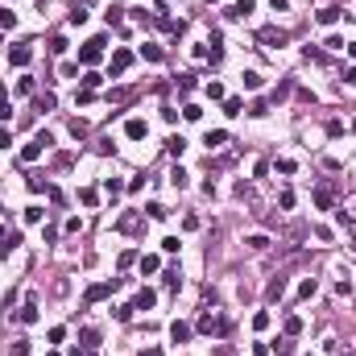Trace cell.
<instances>
[{
	"mask_svg": "<svg viewBox=\"0 0 356 356\" xmlns=\"http://www.w3.org/2000/svg\"><path fill=\"white\" fill-rule=\"evenodd\" d=\"M50 145H54V141H50V133H38L34 141H29V145L21 149V161H38V157H42V153H46Z\"/></svg>",
	"mask_w": 356,
	"mask_h": 356,
	"instance_id": "1",
	"label": "cell"
},
{
	"mask_svg": "<svg viewBox=\"0 0 356 356\" xmlns=\"http://www.w3.org/2000/svg\"><path fill=\"white\" fill-rule=\"evenodd\" d=\"M100 58H104V38H91V42L79 50V62H83V67H95Z\"/></svg>",
	"mask_w": 356,
	"mask_h": 356,
	"instance_id": "2",
	"label": "cell"
},
{
	"mask_svg": "<svg viewBox=\"0 0 356 356\" xmlns=\"http://www.w3.org/2000/svg\"><path fill=\"white\" fill-rule=\"evenodd\" d=\"M120 286V278H112V282H95V286H87V303H100V298H108L112 290Z\"/></svg>",
	"mask_w": 356,
	"mask_h": 356,
	"instance_id": "3",
	"label": "cell"
},
{
	"mask_svg": "<svg viewBox=\"0 0 356 356\" xmlns=\"http://www.w3.org/2000/svg\"><path fill=\"white\" fill-rule=\"evenodd\" d=\"M199 332H207V336H224V332H228V323H224L220 315H211V311H207V315L199 319Z\"/></svg>",
	"mask_w": 356,
	"mask_h": 356,
	"instance_id": "4",
	"label": "cell"
},
{
	"mask_svg": "<svg viewBox=\"0 0 356 356\" xmlns=\"http://www.w3.org/2000/svg\"><path fill=\"white\" fill-rule=\"evenodd\" d=\"M128 67H133V50H116L112 54V75H124Z\"/></svg>",
	"mask_w": 356,
	"mask_h": 356,
	"instance_id": "5",
	"label": "cell"
},
{
	"mask_svg": "<svg viewBox=\"0 0 356 356\" xmlns=\"http://www.w3.org/2000/svg\"><path fill=\"white\" fill-rule=\"evenodd\" d=\"M29 58H34L29 46H13V50H9V62H13V67H29Z\"/></svg>",
	"mask_w": 356,
	"mask_h": 356,
	"instance_id": "6",
	"label": "cell"
},
{
	"mask_svg": "<svg viewBox=\"0 0 356 356\" xmlns=\"http://www.w3.org/2000/svg\"><path fill=\"white\" fill-rule=\"evenodd\" d=\"M124 133H128V141H141V137H145V133H149V124H145V120H137V116H133V120H128V124H124Z\"/></svg>",
	"mask_w": 356,
	"mask_h": 356,
	"instance_id": "7",
	"label": "cell"
},
{
	"mask_svg": "<svg viewBox=\"0 0 356 356\" xmlns=\"http://www.w3.org/2000/svg\"><path fill=\"white\" fill-rule=\"evenodd\" d=\"M257 42H261V46H282L286 34H282V29H261V34H257Z\"/></svg>",
	"mask_w": 356,
	"mask_h": 356,
	"instance_id": "8",
	"label": "cell"
},
{
	"mask_svg": "<svg viewBox=\"0 0 356 356\" xmlns=\"http://www.w3.org/2000/svg\"><path fill=\"white\" fill-rule=\"evenodd\" d=\"M282 294H286V278H273V282L265 286V298H269V303H278Z\"/></svg>",
	"mask_w": 356,
	"mask_h": 356,
	"instance_id": "9",
	"label": "cell"
},
{
	"mask_svg": "<svg viewBox=\"0 0 356 356\" xmlns=\"http://www.w3.org/2000/svg\"><path fill=\"white\" fill-rule=\"evenodd\" d=\"M153 303H157V294H153L149 286H145V290H137V311H149Z\"/></svg>",
	"mask_w": 356,
	"mask_h": 356,
	"instance_id": "10",
	"label": "cell"
},
{
	"mask_svg": "<svg viewBox=\"0 0 356 356\" xmlns=\"http://www.w3.org/2000/svg\"><path fill=\"white\" fill-rule=\"evenodd\" d=\"M170 340L174 344H186L190 340V327H186V323H170Z\"/></svg>",
	"mask_w": 356,
	"mask_h": 356,
	"instance_id": "11",
	"label": "cell"
},
{
	"mask_svg": "<svg viewBox=\"0 0 356 356\" xmlns=\"http://www.w3.org/2000/svg\"><path fill=\"white\" fill-rule=\"evenodd\" d=\"M257 9V0H236V5H232V17H249Z\"/></svg>",
	"mask_w": 356,
	"mask_h": 356,
	"instance_id": "12",
	"label": "cell"
},
{
	"mask_svg": "<svg viewBox=\"0 0 356 356\" xmlns=\"http://www.w3.org/2000/svg\"><path fill=\"white\" fill-rule=\"evenodd\" d=\"M336 21H340V9H332V5L319 9V25H336Z\"/></svg>",
	"mask_w": 356,
	"mask_h": 356,
	"instance_id": "13",
	"label": "cell"
},
{
	"mask_svg": "<svg viewBox=\"0 0 356 356\" xmlns=\"http://www.w3.org/2000/svg\"><path fill=\"white\" fill-rule=\"evenodd\" d=\"M240 83H244V91H257V87H261V75H257V71H244Z\"/></svg>",
	"mask_w": 356,
	"mask_h": 356,
	"instance_id": "14",
	"label": "cell"
},
{
	"mask_svg": "<svg viewBox=\"0 0 356 356\" xmlns=\"http://www.w3.org/2000/svg\"><path fill=\"white\" fill-rule=\"evenodd\" d=\"M0 120H13V108H9V87H0Z\"/></svg>",
	"mask_w": 356,
	"mask_h": 356,
	"instance_id": "15",
	"label": "cell"
},
{
	"mask_svg": "<svg viewBox=\"0 0 356 356\" xmlns=\"http://www.w3.org/2000/svg\"><path fill=\"white\" fill-rule=\"evenodd\" d=\"M240 108H244V104L236 100V95H224V112H228V116H240Z\"/></svg>",
	"mask_w": 356,
	"mask_h": 356,
	"instance_id": "16",
	"label": "cell"
},
{
	"mask_svg": "<svg viewBox=\"0 0 356 356\" xmlns=\"http://www.w3.org/2000/svg\"><path fill=\"white\" fill-rule=\"evenodd\" d=\"M21 323H38V307H34V298L21 307Z\"/></svg>",
	"mask_w": 356,
	"mask_h": 356,
	"instance_id": "17",
	"label": "cell"
},
{
	"mask_svg": "<svg viewBox=\"0 0 356 356\" xmlns=\"http://www.w3.org/2000/svg\"><path fill=\"white\" fill-rule=\"evenodd\" d=\"M315 203L327 211V207H332V190H327V186H319V190H315Z\"/></svg>",
	"mask_w": 356,
	"mask_h": 356,
	"instance_id": "18",
	"label": "cell"
},
{
	"mask_svg": "<svg viewBox=\"0 0 356 356\" xmlns=\"http://www.w3.org/2000/svg\"><path fill=\"white\" fill-rule=\"evenodd\" d=\"M170 182H174V186H178V190H182V186H186V182H190V178H186V170H182V166H174V170H170Z\"/></svg>",
	"mask_w": 356,
	"mask_h": 356,
	"instance_id": "19",
	"label": "cell"
},
{
	"mask_svg": "<svg viewBox=\"0 0 356 356\" xmlns=\"http://www.w3.org/2000/svg\"><path fill=\"white\" fill-rule=\"evenodd\" d=\"M54 104H58V100H54V95H50V91H46V95H38V104H34V108H38V112H50V108H54Z\"/></svg>",
	"mask_w": 356,
	"mask_h": 356,
	"instance_id": "20",
	"label": "cell"
},
{
	"mask_svg": "<svg viewBox=\"0 0 356 356\" xmlns=\"http://www.w3.org/2000/svg\"><path fill=\"white\" fill-rule=\"evenodd\" d=\"M224 141H228V133H224V128H215V133H207V145H211V149H220Z\"/></svg>",
	"mask_w": 356,
	"mask_h": 356,
	"instance_id": "21",
	"label": "cell"
},
{
	"mask_svg": "<svg viewBox=\"0 0 356 356\" xmlns=\"http://www.w3.org/2000/svg\"><path fill=\"white\" fill-rule=\"evenodd\" d=\"M315 290H319V286H315V278H307V282L298 286V298H315Z\"/></svg>",
	"mask_w": 356,
	"mask_h": 356,
	"instance_id": "22",
	"label": "cell"
},
{
	"mask_svg": "<svg viewBox=\"0 0 356 356\" xmlns=\"http://www.w3.org/2000/svg\"><path fill=\"white\" fill-rule=\"evenodd\" d=\"M253 327L265 332V327H269V311H257V315H253Z\"/></svg>",
	"mask_w": 356,
	"mask_h": 356,
	"instance_id": "23",
	"label": "cell"
},
{
	"mask_svg": "<svg viewBox=\"0 0 356 356\" xmlns=\"http://www.w3.org/2000/svg\"><path fill=\"white\" fill-rule=\"evenodd\" d=\"M9 25H17V13H9L5 5H0V29H9Z\"/></svg>",
	"mask_w": 356,
	"mask_h": 356,
	"instance_id": "24",
	"label": "cell"
},
{
	"mask_svg": "<svg viewBox=\"0 0 356 356\" xmlns=\"http://www.w3.org/2000/svg\"><path fill=\"white\" fill-rule=\"evenodd\" d=\"M145 211H149V220H166V215H170V211H166V207H161V203H149Z\"/></svg>",
	"mask_w": 356,
	"mask_h": 356,
	"instance_id": "25",
	"label": "cell"
},
{
	"mask_svg": "<svg viewBox=\"0 0 356 356\" xmlns=\"http://www.w3.org/2000/svg\"><path fill=\"white\" fill-rule=\"evenodd\" d=\"M298 332H303V319L290 315V319H286V336H298Z\"/></svg>",
	"mask_w": 356,
	"mask_h": 356,
	"instance_id": "26",
	"label": "cell"
},
{
	"mask_svg": "<svg viewBox=\"0 0 356 356\" xmlns=\"http://www.w3.org/2000/svg\"><path fill=\"white\" fill-rule=\"evenodd\" d=\"M141 54H145L149 62H161V46H141Z\"/></svg>",
	"mask_w": 356,
	"mask_h": 356,
	"instance_id": "27",
	"label": "cell"
},
{
	"mask_svg": "<svg viewBox=\"0 0 356 356\" xmlns=\"http://www.w3.org/2000/svg\"><path fill=\"white\" fill-rule=\"evenodd\" d=\"M166 149H170V153H174V157H178V153H182V149H186V141H182V137H170V141H166Z\"/></svg>",
	"mask_w": 356,
	"mask_h": 356,
	"instance_id": "28",
	"label": "cell"
},
{
	"mask_svg": "<svg viewBox=\"0 0 356 356\" xmlns=\"http://www.w3.org/2000/svg\"><path fill=\"white\" fill-rule=\"evenodd\" d=\"M79 199H83L87 207H95V199H100V195H95V190H91V186H83V190H79Z\"/></svg>",
	"mask_w": 356,
	"mask_h": 356,
	"instance_id": "29",
	"label": "cell"
},
{
	"mask_svg": "<svg viewBox=\"0 0 356 356\" xmlns=\"http://www.w3.org/2000/svg\"><path fill=\"white\" fill-rule=\"evenodd\" d=\"M182 116H186V120H199V116H203V108H199V104H186V108H182Z\"/></svg>",
	"mask_w": 356,
	"mask_h": 356,
	"instance_id": "30",
	"label": "cell"
},
{
	"mask_svg": "<svg viewBox=\"0 0 356 356\" xmlns=\"http://www.w3.org/2000/svg\"><path fill=\"white\" fill-rule=\"evenodd\" d=\"M42 215H46L42 207H25V220H29V224H42Z\"/></svg>",
	"mask_w": 356,
	"mask_h": 356,
	"instance_id": "31",
	"label": "cell"
},
{
	"mask_svg": "<svg viewBox=\"0 0 356 356\" xmlns=\"http://www.w3.org/2000/svg\"><path fill=\"white\" fill-rule=\"evenodd\" d=\"M100 83H104V79H100V75H95V71H87V75H83V87H91V91H95V87H100Z\"/></svg>",
	"mask_w": 356,
	"mask_h": 356,
	"instance_id": "32",
	"label": "cell"
},
{
	"mask_svg": "<svg viewBox=\"0 0 356 356\" xmlns=\"http://www.w3.org/2000/svg\"><path fill=\"white\" fill-rule=\"evenodd\" d=\"M120 186H124L120 178H104V190H108V195H120Z\"/></svg>",
	"mask_w": 356,
	"mask_h": 356,
	"instance_id": "33",
	"label": "cell"
},
{
	"mask_svg": "<svg viewBox=\"0 0 356 356\" xmlns=\"http://www.w3.org/2000/svg\"><path fill=\"white\" fill-rule=\"evenodd\" d=\"M83 344H87V348L100 344V332H95V327H83Z\"/></svg>",
	"mask_w": 356,
	"mask_h": 356,
	"instance_id": "34",
	"label": "cell"
},
{
	"mask_svg": "<svg viewBox=\"0 0 356 356\" xmlns=\"http://www.w3.org/2000/svg\"><path fill=\"white\" fill-rule=\"evenodd\" d=\"M9 352H13V356H29V340H17Z\"/></svg>",
	"mask_w": 356,
	"mask_h": 356,
	"instance_id": "35",
	"label": "cell"
},
{
	"mask_svg": "<svg viewBox=\"0 0 356 356\" xmlns=\"http://www.w3.org/2000/svg\"><path fill=\"white\" fill-rule=\"evenodd\" d=\"M91 100H95V91H91V87H83V91L75 95V104H91Z\"/></svg>",
	"mask_w": 356,
	"mask_h": 356,
	"instance_id": "36",
	"label": "cell"
},
{
	"mask_svg": "<svg viewBox=\"0 0 356 356\" xmlns=\"http://www.w3.org/2000/svg\"><path fill=\"white\" fill-rule=\"evenodd\" d=\"M71 137H87V124L83 120H71Z\"/></svg>",
	"mask_w": 356,
	"mask_h": 356,
	"instance_id": "37",
	"label": "cell"
},
{
	"mask_svg": "<svg viewBox=\"0 0 356 356\" xmlns=\"http://www.w3.org/2000/svg\"><path fill=\"white\" fill-rule=\"evenodd\" d=\"M157 269V257H141V273H153Z\"/></svg>",
	"mask_w": 356,
	"mask_h": 356,
	"instance_id": "38",
	"label": "cell"
},
{
	"mask_svg": "<svg viewBox=\"0 0 356 356\" xmlns=\"http://www.w3.org/2000/svg\"><path fill=\"white\" fill-rule=\"evenodd\" d=\"M207 95H211V100H224V87H220V83L211 79V83H207Z\"/></svg>",
	"mask_w": 356,
	"mask_h": 356,
	"instance_id": "39",
	"label": "cell"
},
{
	"mask_svg": "<svg viewBox=\"0 0 356 356\" xmlns=\"http://www.w3.org/2000/svg\"><path fill=\"white\" fill-rule=\"evenodd\" d=\"M244 244H249V249H269V240H265V236H249Z\"/></svg>",
	"mask_w": 356,
	"mask_h": 356,
	"instance_id": "40",
	"label": "cell"
},
{
	"mask_svg": "<svg viewBox=\"0 0 356 356\" xmlns=\"http://www.w3.org/2000/svg\"><path fill=\"white\" fill-rule=\"evenodd\" d=\"M133 311H137V307H116V319H120V323H128V319H133Z\"/></svg>",
	"mask_w": 356,
	"mask_h": 356,
	"instance_id": "41",
	"label": "cell"
},
{
	"mask_svg": "<svg viewBox=\"0 0 356 356\" xmlns=\"http://www.w3.org/2000/svg\"><path fill=\"white\" fill-rule=\"evenodd\" d=\"M67 340V327H50V344H62Z\"/></svg>",
	"mask_w": 356,
	"mask_h": 356,
	"instance_id": "42",
	"label": "cell"
},
{
	"mask_svg": "<svg viewBox=\"0 0 356 356\" xmlns=\"http://www.w3.org/2000/svg\"><path fill=\"white\" fill-rule=\"evenodd\" d=\"M67 21H71V25H83V21H87V9H75V13L67 17Z\"/></svg>",
	"mask_w": 356,
	"mask_h": 356,
	"instance_id": "43",
	"label": "cell"
},
{
	"mask_svg": "<svg viewBox=\"0 0 356 356\" xmlns=\"http://www.w3.org/2000/svg\"><path fill=\"white\" fill-rule=\"evenodd\" d=\"M0 149H13V133H9V128H0Z\"/></svg>",
	"mask_w": 356,
	"mask_h": 356,
	"instance_id": "44",
	"label": "cell"
},
{
	"mask_svg": "<svg viewBox=\"0 0 356 356\" xmlns=\"http://www.w3.org/2000/svg\"><path fill=\"white\" fill-rule=\"evenodd\" d=\"M344 79H348V87H356V67H352V71H344Z\"/></svg>",
	"mask_w": 356,
	"mask_h": 356,
	"instance_id": "45",
	"label": "cell"
},
{
	"mask_svg": "<svg viewBox=\"0 0 356 356\" xmlns=\"http://www.w3.org/2000/svg\"><path fill=\"white\" fill-rule=\"evenodd\" d=\"M137 356H161V348H145V352H137Z\"/></svg>",
	"mask_w": 356,
	"mask_h": 356,
	"instance_id": "46",
	"label": "cell"
},
{
	"mask_svg": "<svg viewBox=\"0 0 356 356\" xmlns=\"http://www.w3.org/2000/svg\"><path fill=\"white\" fill-rule=\"evenodd\" d=\"M269 5H273V9H286V0H269Z\"/></svg>",
	"mask_w": 356,
	"mask_h": 356,
	"instance_id": "47",
	"label": "cell"
},
{
	"mask_svg": "<svg viewBox=\"0 0 356 356\" xmlns=\"http://www.w3.org/2000/svg\"><path fill=\"white\" fill-rule=\"evenodd\" d=\"M348 54H352V58H356V42H352V46H348Z\"/></svg>",
	"mask_w": 356,
	"mask_h": 356,
	"instance_id": "48",
	"label": "cell"
},
{
	"mask_svg": "<svg viewBox=\"0 0 356 356\" xmlns=\"http://www.w3.org/2000/svg\"><path fill=\"white\" fill-rule=\"evenodd\" d=\"M5 236H9V232H5V224H0V240H5Z\"/></svg>",
	"mask_w": 356,
	"mask_h": 356,
	"instance_id": "49",
	"label": "cell"
},
{
	"mask_svg": "<svg viewBox=\"0 0 356 356\" xmlns=\"http://www.w3.org/2000/svg\"><path fill=\"white\" fill-rule=\"evenodd\" d=\"M83 356H100V352H83Z\"/></svg>",
	"mask_w": 356,
	"mask_h": 356,
	"instance_id": "50",
	"label": "cell"
},
{
	"mask_svg": "<svg viewBox=\"0 0 356 356\" xmlns=\"http://www.w3.org/2000/svg\"><path fill=\"white\" fill-rule=\"evenodd\" d=\"M207 5H220V0H207Z\"/></svg>",
	"mask_w": 356,
	"mask_h": 356,
	"instance_id": "51",
	"label": "cell"
},
{
	"mask_svg": "<svg viewBox=\"0 0 356 356\" xmlns=\"http://www.w3.org/2000/svg\"><path fill=\"white\" fill-rule=\"evenodd\" d=\"M352 21H356V17H352Z\"/></svg>",
	"mask_w": 356,
	"mask_h": 356,
	"instance_id": "52",
	"label": "cell"
}]
</instances>
